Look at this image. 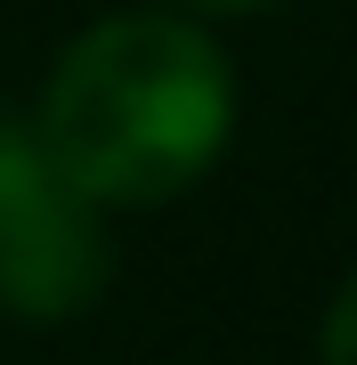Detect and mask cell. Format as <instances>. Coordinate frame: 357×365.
<instances>
[{"mask_svg":"<svg viewBox=\"0 0 357 365\" xmlns=\"http://www.w3.org/2000/svg\"><path fill=\"white\" fill-rule=\"evenodd\" d=\"M106 284L98 203L49 163L41 130L0 114V300L33 325L81 317Z\"/></svg>","mask_w":357,"mask_h":365,"instance_id":"2","label":"cell"},{"mask_svg":"<svg viewBox=\"0 0 357 365\" xmlns=\"http://www.w3.org/2000/svg\"><path fill=\"white\" fill-rule=\"evenodd\" d=\"M187 9H219V16H236V9H268V0H187Z\"/></svg>","mask_w":357,"mask_h":365,"instance_id":"4","label":"cell"},{"mask_svg":"<svg viewBox=\"0 0 357 365\" xmlns=\"http://www.w3.org/2000/svg\"><path fill=\"white\" fill-rule=\"evenodd\" d=\"M33 130L98 211L106 203L146 211L219 163L236 130V73L219 41L187 16L162 9L98 16L49 66Z\"/></svg>","mask_w":357,"mask_h":365,"instance_id":"1","label":"cell"},{"mask_svg":"<svg viewBox=\"0 0 357 365\" xmlns=\"http://www.w3.org/2000/svg\"><path fill=\"white\" fill-rule=\"evenodd\" d=\"M325 365H357V276L341 284V300H333V317H325Z\"/></svg>","mask_w":357,"mask_h":365,"instance_id":"3","label":"cell"}]
</instances>
